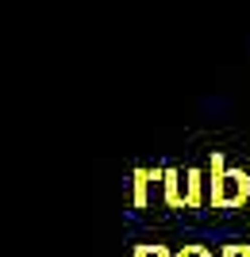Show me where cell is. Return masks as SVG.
<instances>
[{
    "instance_id": "1",
    "label": "cell",
    "mask_w": 250,
    "mask_h": 257,
    "mask_svg": "<svg viewBox=\"0 0 250 257\" xmlns=\"http://www.w3.org/2000/svg\"><path fill=\"white\" fill-rule=\"evenodd\" d=\"M250 204V169H231L223 150H212L208 158V207L231 211Z\"/></svg>"
},
{
    "instance_id": "2",
    "label": "cell",
    "mask_w": 250,
    "mask_h": 257,
    "mask_svg": "<svg viewBox=\"0 0 250 257\" xmlns=\"http://www.w3.org/2000/svg\"><path fill=\"white\" fill-rule=\"evenodd\" d=\"M162 177H165V169H150V165H142V169L131 173V207H135V211L150 207V192L162 188Z\"/></svg>"
},
{
    "instance_id": "3",
    "label": "cell",
    "mask_w": 250,
    "mask_h": 257,
    "mask_svg": "<svg viewBox=\"0 0 250 257\" xmlns=\"http://www.w3.org/2000/svg\"><path fill=\"white\" fill-rule=\"evenodd\" d=\"M162 204L174 207V211H189L185 207V177H181V169H165V177H162Z\"/></svg>"
},
{
    "instance_id": "4",
    "label": "cell",
    "mask_w": 250,
    "mask_h": 257,
    "mask_svg": "<svg viewBox=\"0 0 250 257\" xmlns=\"http://www.w3.org/2000/svg\"><path fill=\"white\" fill-rule=\"evenodd\" d=\"M208 204V173L200 169H185V207L200 211Z\"/></svg>"
},
{
    "instance_id": "5",
    "label": "cell",
    "mask_w": 250,
    "mask_h": 257,
    "mask_svg": "<svg viewBox=\"0 0 250 257\" xmlns=\"http://www.w3.org/2000/svg\"><path fill=\"white\" fill-rule=\"evenodd\" d=\"M131 257H174V249L162 246V242H154V246H150V242H139Z\"/></svg>"
},
{
    "instance_id": "6",
    "label": "cell",
    "mask_w": 250,
    "mask_h": 257,
    "mask_svg": "<svg viewBox=\"0 0 250 257\" xmlns=\"http://www.w3.org/2000/svg\"><path fill=\"white\" fill-rule=\"evenodd\" d=\"M174 257H212V249H208L204 242H185V246L177 249Z\"/></svg>"
},
{
    "instance_id": "7",
    "label": "cell",
    "mask_w": 250,
    "mask_h": 257,
    "mask_svg": "<svg viewBox=\"0 0 250 257\" xmlns=\"http://www.w3.org/2000/svg\"><path fill=\"white\" fill-rule=\"evenodd\" d=\"M219 257H250V242H227L219 249Z\"/></svg>"
}]
</instances>
